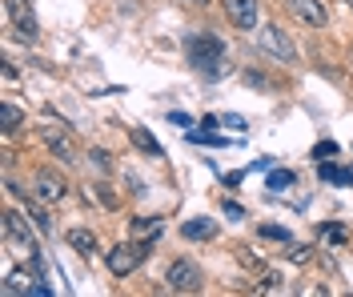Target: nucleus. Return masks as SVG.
Wrapping results in <instances>:
<instances>
[{"label": "nucleus", "mask_w": 353, "mask_h": 297, "mask_svg": "<svg viewBox=\"0 0 353 297\" xmlns=\"http://www.w3.org/2000/svg\"><path fill=\"white\" fill-rule=\"evenodd\" d=\"M65 241L72 245V249L81 253V257H88V253H97V233L92 229H68Z\"/></svg>", "instance_id": "obj_12"}, {"label": "nucleus", "mask_w": 353, "mask_h": 297, "mask_svg": "<svg viewBox=\"0 0 353 297\" xmlns=\"http://www.w3.org/2000/svg\"><path fill=\"white\" fill-rule=\"evenodd\" d=\"M289 12L305 24V28H325L330 24V12H325L321 0H289Z\"/></svg>", "instance_id": "obj_6"}, {"label": "nucleus", "mask_w": 353, "mask_h": 297, "mask_svg": "<svg viewBox=\"0 0 353 297\" xmlns=\"http://www.w3.org/2000/svg\"><path fill=\"white\" fill-rule=\"evenodd\" d=\"M132 233L145 237V241H157V237L165 233V225H161V217H137V221H132Z\"/></svg>", "instance_id": "obj_13"}, {"label": "nucleus", "mask_w": 353, "mask_h": 297, "mask_svg": "<svg viewBox=\"0 0 353 297\" xmlns=\"http://www.w3.org/2000/svg\"><path fill=\"white\" fill-rule=\"evenodd\" d=\"M317 233H321L330 245H345V241H350V229H345V225H321Z\"/></svg>", "instance_id": "obj_18"}, {"label": "nucleus", "mask_w": 353, "mask_h": 297, "mask_svg": "<svg viewBox=\"0 0 353 297\" xmlns=\"http://www.w3.org/2000/svg\"><path fill=\"white\" fill-rule=\"evenodd\" d=\"M21 121H24V113H21V105H4V133H17L21 129Z\"/></svg>", "instance_id": "obj_19"}, {"label": "nucleus", "mask_w": 353, "mask_h": 297, "mask_svg": "<svg viewBox=\"0 0 353 297\" xmlns=\"http://www.w3.org/2000/svg\"><path fill=\"white\" fill-rule=\"evenodd\" d=\"M165 281H169V289H173V294H197V289H201V269L189 261V257H181V261L169 265Z\"/></svg>", "instance_id": "obj_4"}, {"label": "nucleus", "mask_w": 353, "mask_h": 297, "mask_svg": "<svg viewBox=\"0 0 353 297\" xmlns=\"http://www.w3.org/2000/svg\"><path fill=\"white\" fill-rule=\"evenodd\" d=\"M257 233H261V237H269V241H281V245L289 241V229H281V225H261Z\"/></svg>", "instance_id": "obj_21"}, {"label": "nucleus", "mask_w": 353, "mask_h": 297, "mask_svg": "<svg viewBox=\"0 0 353 297\" xmlns=\"http://www.w3.org/2000/svg\"><path fill=\"white\" fill-rule=\"evenodd\" d=\"M333 157H337V145H333V141H321V145L313 149V161H333Z\"/></svg>", "instance_id": "obj_22"}, {"label": "nucleus", "mask_w": 353, "mask_h": 297, "mask_svg": "<svg viewBox=\"0 0 353 297\" xmlns=\"http://www.w3.org/2000/svg\"><path fill=\"white\" fill-rule=\"evenodd\" d=\"M185 52H189V61H193L201 72H209V76L225 69V45H221L217 37H193V41L185 45Z\"/></svg>", "instance_id": "obj_1"}, {"label": "nucleus", "mask_w": 353, "mask_h": 297, "mask_svg": "<svg viewBox=\"0 0 353 297\" xmlns=\"http://www.w3.org/2000/svg\"><path fill=\"white\" fill-rule=\"evenodd\" d=\"M129 137H132V145H137L141 153H149V157L161 153V145H157V137L149 133V129H129Z\"/></svg>", "instance_id": "obj_15"}, {"label": "nucleus", "mask_w": 353, "mask_h": 297, "mask_svg": "<svg viewBox=\"0 0 353 297\" xmlns=\"http://www.w3.org/2000/svg\"><path fill=\"white\" fill-rule=\"evenodd\" d=\"M32 193H37V201H44V205H57V201L68 193V185L61 181L57 173L44 169V173H37V189H32Z\"/></svg>", "instance_id": "obj_9"}, {"label": "nucleus", "mask_w": 353, "mask_h": 297, "mask_svg": "<svg viewBox=\"0 0 353 297\" xmlns=\"http://www.w3.org/2000/svg\"><path fill=\"white\" fill-rule=\"evenodd\" d=\"M4 237H12V241H21L28 253H37V233L24 225V217L17 209H4Z\"/></svg>", "instance_id": "obj_8"}, {"label": "nucleus", "mask_w": 353, "mask_h": 297, "mask_svg": "<svg viewBox=\"0 0 353 297\" xmlns=\"http://www.w3.org/2000/svg\"><path fill=\"white\" fill-rule=\"evenodd\" d=\"M28 217L37 221V229H41V233H48V229H52V217H48V213H44L37 201H28Z\"/></svg>", "instance_id": "obj_20"}, {"label": "nucleus", "mask_w": 353, "mask_h": 297, "mask_svg": "<svg viewBox=\"0 0 353 297\" xmlns=\"http://www.w3.org/2000/svg\"><path fill=\"white\" fill-rule=\"evenodd\" d=\"M317 177H321V181H330V185H353V173H350V169H337L333 161H321Z\"/></svg>", "instance_id": "obj_14"}, {"label": "nucleus", "mask_w": 353, "mask_h": 297, "mask_svg": "<svg viewBox=\"0 0 353 297\" xmlns=\"http://www.w3.org/2000/svg\"><path fill=\"white\" fill-rule=\"evenodd\" d=\"M4 12H8L12 28H17V37H24V41H32V37H37V17H32L28 0H4Z\"/></svg>", "instance_id": "obj_5"}, {"label": "nucleus", "mask_w": 353, "mask_h": 297, "mask_svg": "<svg viewBox=\"0 0 353 297\" xmlns=\"http://www.w3.org/2000/svg\"><path fill=\"white\" fill-rule=\"evenodd\" d=\"M221 4H225V17L233 28H241V32L257 28V0H221Z\"/></svg>", "instance_id": "obj_7"}, {"label": "nucleus", "mask_w": 353, "mask_h": 297, "mask_svg": "<svg viewBox=\"0 0 353 297\" xmlns=\"http://www.w3.org/2000/svg\"><path fill=\"white\" fill-rule=\"evenodd\" d=\"M261 52L273 57V61H281V65H293L297 61V45L285 37L281 24H261Z\"/></svg>", "instance_id": "obj_3"}, {"label": "nucleus", "mask_w": 353, "mask_h": 297, "mask_svg": "<svg viewBox=\"0 0 353 297\" xmlns=\"http://www.w3.org/2000/svg\"><path fill=\"white\" fill-rule=\"evenodd\" d=\"M41 137H44V145L52 149V157H61V161H72V157H77V149H72V141H68V133H57V129H44Z\"/></svg>", "instance_id": "obj_11"}, {"label": "nucleus", "mask_w": 353, "mask_h": 297, "mask_svg": "<svg viewBox=\"0 0 353 297\" xmlns=\"http://www.w3.org/2000/svg\"><path fill=\"white\" fill-rule=\"evenodd\" d=\"M309 257H313V253H309V245H289V261H297V265H305Z\"/></svg>", "instance_id": "obj_23"}, {"label": "nucleus", "mask_w": 353, "mask_h": 297, "mask_svg": "<svg viewBox=\"0 0 353 297\" xmlns=\"http://www.w3.org/2000/svg\"><path fill=\"white\" fill-rule=\"evenodd\" d=\"M193 4H205V0H193Z\"/></svg>", "instance_id": "obj_27"}, {"label": "nucleus", "mask_w": 353, "mask_h": 297, "mask_svg": "<svg viewBox=\"0 0 353 297\" xmlns=\"http://www.w3.org/2000/svg\"><path fill=\"white\" fill-rule=\"evenodd\" d=\"M169 121H173V125H181V129H193V116H185V113H173Z\"/></svg>", "instance_id": "obj_25"}, {"label": "nucleus", "mask_w": 353, "mask_h": 297, "mask_svg": "<svg viewBox=\"0 0 353 297\" xmlns=\"http://www.w3.org/2000/svg\"><path fill=\"white\" fill-rule=\"evenodd\" d=\"M153 241H121V245H112L109 249V274L112 277H129L141 261H145V253H149Z\"/></svg>", "instance_id": "obj_2"}, {"label": "nucleus", "mask_w": 353, "mask_h": 297, "mask_svg": "<svg viewBox=\"0 0 353 297\" xmlns=\"http://www.w3.org/2000/svg\"><path fill=\"white\" fill-rule=\"evenodd\" d=\"M273 289H281V277H277V274H265V281L257 285V294H273Z\"/></svg>", "instance_id": "obj_24"}, {"label": "nucleus", "mask_w": 353, "mask_h": 297, "mask_svg": "<svg viewBox=\"0 0 353 297\" xmlns=\"http://www.w3.org/2000/svg\"><path fill=\"white\" fill-rule=\"evenodd\" d=\"M217 125H233V129H245V121H241V116H233V113H229V116H221Z\"/></svg>", "instance_id": "obj_26"}, {"label": "nucleus", "mask_w": 353, "mask_h": 297, "mask_svg": "<svg viewBox=\"0 0 353 297\" xmlns=\"http://www.w3.org/2000/svg\"><path fill=\"white\" fill-rule=\"evenodd\" d=\"M265 185H269L273 193H285V189H293V185H297V173H293V169H273Z\"/></svg>", "instance_id": "obj_16"}, {"label": "nucleus", "mask_w": 353, "mask_h": 297, "mask_svg": "<svg viewBox=\"0 0 353 297\" xmlns=\"http://www.w3.org/2000/svg\"><path fill=\"white\" fill-rule=\"evenodd\" d=\"M4 294H32V285H28L24 274H12V269H8V277H4Z\"/></svg>", "instance_id": "obj_17"}, {"label": "nucleus", "mask_w": 353, "mask_h": 297, "mask_svg": "<svg viewBox=\"0 0 353 297\" xmlns=\"http://www.w3.org/2000/svg\"><path fill=\"white\" fill-rule=\"evenodd\" d=\"M181 237L185 241H209V237H217V221L213 217H189L181 225Z\"/></svg>", "instance_id": "obj_10"}]
</instances>
